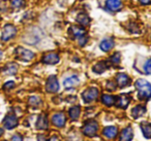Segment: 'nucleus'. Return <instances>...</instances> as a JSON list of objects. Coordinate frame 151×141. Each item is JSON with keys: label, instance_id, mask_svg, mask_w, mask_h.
Instances as JSON below:
<instances>
[{"label": "nucleus", "instance_id": "nucleus-27", "mask_svg": "<svg viewBox=\"0 0 151 141\" xmlns=\"http://www.w3.org/2000/svg\"><path fill=\"white\" fill-rule=\"evenodd\" d=\"M29 104L32 106H37L40 104V99L38 97H36V96H33V97H31L29 99Z\"/></svg>", "mask_w": 151, "mask_h": 141}, {"label": "nucleus", "instance_id": "nucleus-8", "mask_svg": "<svg viewBox=\"0 0 151 141\" xmlns=\"http://www.w3.org/2000/svg\"><path fill=\"white\" fill-rule=\"evenodd\" d=\"M18 125V118L15 114H9L5 116V118L3 120V126L7 129V130H12L15 127H17Z\"/></svg>", "mask_w": 151, "mask_h": 141}, {"label": "nucleus", "instance_id": "nucleus-3", "mask_svg": "<svg viewBox=\"0 0 151 141\" xmlns=\"http://www.w3.org/2000/svg\"><path fill=\"white\" fill-rule=\"evenodd\" d=\"M82 97L85 103H90V102L97 99V97H99V90L96 88H89L86 91H84Z\"/></svg>", "mask_w": 151, "mask_h": 141}, {"label": "nucleus", "instance_id": "nucleus-16", "mask_svg": "<svg viewBox=\"0 0 151 141\" xmlns=\"http://www.w3.org/2000/svg\"><path fill=\"white\" fill-rule=\"evenodd\" d=\"M129 101H130L129 96L123 94V95L119 96V98H118V101H117V104H118V106H119V107L126 108L128 106V104H129Z\"/></svg>", "mask_w": 151, "mask_h": 141}, {"label": "nucleus", "instance_id": "nucleus-2", "mask_svg": "<svg viewBox=\"0 0 151 141\" xmlns=\"http://www.w3.org/2000/svg\"><path fill=\"white\" fill-rule=\"evenodd\" d=\"M15 53H16V56H17V58L19 59V60L25 61V62L31 61L32 59L34 58V54L31 52V51L27 50V48H18Z\"/></svg>", "mask_w": 151, "mask_h": 141}, {"label": "nucleus", "instance_id": "nucleus-23", "mask_svg": "<svg viewBox=\"0 0 151 141\" xmlns=\"http://www.w3.org/2000/svg\"><path fill=\"white\" fill-rule=\"evenodd\" d=\"M17 70H18V66L16 64H14V63H11V64H9L4 68V72L6 73V74H9V75L16 74Z\"/></svg>", "mask_w": 151, "mask_h": 141}, {"label": "nucleus", "instance_id": "nucleus-28", "mask_svg": "<svg viewBox=\"0 0 151 141\" xmlns=\"http://www.w3.org/2000/svg\"><path fill=\"white\" fill-rule=\"evenodd\" d=\"M144 71L146 74H151V59H149L144 65Z\"/></svg>", "mask_w": 151, "mask_h": 141}, {"label": "nucleus", "instance_id": "nucleus-36", "mask_svg": "<svg viewBox=\"0 0 151 141\" xmlns=\"http://www.w3.org/2000/svg\"><path fill=\"white\" fill-rule=\"evenodd\" d=\"M1 57H2V52L0 51V59H1Z\"/></svg>", "mask_w": 151, "mask_h": 141}, {"label": "nucleus", "instance_id": "nucleus-13", "mask_svg": "<svg viewBox=\"0 0 151 141\" xmlns=\"http://www.w3.org/2000/svg\"><path fill=\"white\" fill-rule=\"evenodd\" d=\"M79 83V77L77 75H71V76L67 77L66 79H64L63 81V85L66 89H71V88L76 87Z\"/></svg>", "mask_w": 151, "mask_h": 141}, {"label": "nucleus", "instance_id": "nucleus-1", "mask_svg": "<svg viewBox=\"0 0 151 141\" xmlns=\"http://www.w3.org/2000/svg\"><path fill=\"white\" fill-rule=\"evenodd\" d=\"M136 88L138 90L139 98L142 100H147L151 98V83L145 79H138L136 81Z\"/></svg>", "mask_w": 151, "mask_h": 141}, {"label": "nucleus", "instance_id": "nucleus-5", "mask_svg": "<svg viewBox=\"0 0 151 141\" xmlns=\"http://www.w3.org/2000/svg\"><path fill=\"white\" fill-rule=\"evenodd\" d=\"M17 34V29L15 26L13 25H6L3 29L2 35H1V39L3 41H7V40L12 39L14 36Z\"/></svg>", "mask_w": 151, "mask_h": 141}, {"label": "nucleus", "instance_id": "nucleus-31", "mask_svg": "<svg viewBox=\"0 0 151 141\" xmlns=\"http://www.w3.org/2000/svg\"><path fill=\"white\" fill-rule=\"evenodd\" d=\"M15 87V83L14 81H9L4 85V89L5 90H9V89H13Z\"/></svg>", "mask_w": 151, "mask_h": 141}, {"label": "nucleus", "instance_id": "nucleus-32", "mask_svg": "<svg viewBox=\"0 0 151 141\" xmlns=\"http://www.w3.org/2000/svg\"><path fill=\"white\" fill-rule=\"evenodd\" d=\"M12 141H23V140H22L21 136H19V135H15V136L12 138Z\"/></svg>", "mask_w": 151, "mask_h": 141}, {"label": "nucleus", "instance_id": "nucleus-15", "mask_svg": "<svg viewBox=\"0 0 151 141\" xmlns=\"http://www.w3.org/2000/svg\"><path fill=\"white\" fill-rule=\"evenodd\" d=\"M101 50L103 52H109L113 48L114 46V40L112 38H107V39H104L101 42Z\"/></svg>", "mask_w": 151, "mask_h": 141}, {"label": "nucleus", "instance_id": "nucleus-4", "mask_svg": "<svg viewBox=\"0 0 151 141\" xmlns=\"http://www.w3.org/2000/svg\"><path fill=\"white\" fill-rule=\"evenodd\" d=\"M99 130V124L95 120H88L83 127V133L87 136H93Z\"/></svg>", "mask_w": 151, "mask_h": 141}, {"label": "nucleus", "instance_id": "nucleus-6", "mask_svg": "<svg viewBox=\"0 0 151 141\" xmlns=\"http://www.w3.org/2000/svg\"><path fill=\"white\" fill-rule=\"evenodd\" d=\"M52 122L57 128H62V127H64L65 122H66V118H65L64 113H62V112H57V113L53 114Z\"/></svg>", "mask_w": 151, "mask_h": 141}, {"label": "nucleus", "instance_id": "nucleus-7", "mask_svg": "<svg viewBox=\"0 0 151 141\" xmlns=\"http://www.w3.org/2000/svg\"><path fill=\"white\" fill-rule=\"evenodd\" d=\"M46 89L49 93H56L59 90V83L57 80L56 76H50L47 80Z\"/></svg>", "mask_w": 151, "mask_h": 141}, {"label": "nucleus", "instance_id": "nucleus-9", "mask_svg": "<svg viewBox=\"0 0 151 141\" xmlns=\"http://www.w3.org/2000/svg\"><path fill=\"white\" fill-rule=\"evenodd\" d=\"M116 81H117L118 87L124 88L130 83V78L125 73H119V74L117 75V77H116Z\"/></svg>", "mask_w": 151, "mask_h": 141}, {"label": "nucleus", "instance_id": "nucleus-18", "mask_svg": "<svg viewBox=\"0 0 151 141\" xmlns=\"http://www.w3.org/2000/svg\"><path fill=\"white\" fill-rule=\"evenodd\" d=\"M70 33L75 38H80L81 36L85 35V30L81 27L73 26V27H70Z\"/></svg>", "mask_w": 151, "mask_h": 141}, {"label": "nucleus", "instance_id": "nucleus-33", "mask_svg": "<svg viewBox=\"0 0 151 141\" xmlns=\"http://www.w3.org/2000/svg\"><path fill=\"white\" fill-rule=\"evenodd\" d=\"M140 2L142 3V4L146 5V4H150V3H151V0H140Z\"/></svg>", "mask_w": 151, "mask_h": 141}, {"label": "nucleus", "instance_id": "nucleus-34", "mask_svg": "<svg viewBox=\"0 0 151 141\" xmlns=\"http://www.w3.org/2000/svg\"><path fill=\"white\" fill-rule=\"evenodd\" d=\"M49 141H59V138H58V137H56V136H53V137H51V138L49 139Z\"/></svg>", "mask_w": 151, "mask_h": 141}, {"label": "nucleus", "instance_id": "nucleus-29", "mask_svg": "<svg viewBox=\"0 0 151 141\" xmlns=\"http://www.w3.org/2000/svg\"><path fill=\"white\" fill-rule=\"evenodd\" d=\"M111 62L113 63V64H118V63L120 62V54H118V53H116V54H114L113 56L111 57Z\"/></svg>", "mask_w": 151, "mask_h": 141}, {"label": "nucleus", "instance_id": "nucleus-35", "mask_svg": "<svg viewBox=\"0 0 151 141\" xmlns=\"http://www.w3.org/2000/svg\"><path fill=\"white\" fill-rule=\"evenodd\" d=\"M3 134V129H1L0 128V136H1V135Z\"/></svg>", "mask_w": 151, "mask_h": 141}, {"label": "nucleus", "instance_id": "nucleus-30", "mask_svg": "<svg viewBox=\"0 0 151 141\" xmlns=\"http://www.w3.org/2000/svg\"><path fill=\"white\" fill-rule=\"evenodd\" d=\"M78 40H79V44H80L81 46H83L87 42V37L85 35H83V36H81L80 38H78Z\"/></svg>", "mask_w": 151, "mask_h": 141}, {"label": "nucleus", "instance_id": "nucleus-12", "mask_svg": "<svg viewBox=\"0 0 151 141\" xmlns=\"http://www.w3.org/2000/svg\"><path fill=\"white\" fill-rule=\"evenodd\" d=\"M106 5H107V9L111 11H117L121 9L122 3L120 0H107L106 2Z\"/></svg>", "mask_w": 151, "mask_h": 141}, {"label": "nucleus", "instance_id": "nucleus-10", "mask_svg": "<svg viewBox=\"0 0 151 141\" xmlns=\"http://www.w3.org/2000/svg\"><path fill=\"white\" fill-rule=\"evenodd\" d=\"M42 62L45 64H50V65L57 64L59 62V56L57 54H55V53H49L46 56H44Z\"/></svg>", "mask_w": 151, "mask_h": 141}, {"label": "nucleus", "instance_id": "nucleus-21", "mask_svg": "<svg viewBox=\"0 0 151 141\" xmlns=\"http://www.w3.org/2000/svg\"><path fill=\"white\" fill-rule=\"evenodd\" d=\"M68 114H69V118H70L71 120H76L79 118V115H80V107H78V106H73V107H71L70 109L68 110Z\"/></svg>", "mask_w": 151, "mask_h": 141}, {"label": "nucleus", "instance_id": "nucleus-11", "mask_svg": "<svg viewBox=\"0 0 151 141\" xmlns=\"http://www.w3.org/2000/svg\"><path fill=\"white\" fill-rule=\"evenodd\" d=\"M117 133H118V130L116 127L114 126H109V127H106L103 131V134L106 138L108 139H114L116 136H117Z\"/></svg>", "mask_w": 151, "mask_h": 141}, {"label": "nucleus", "instance_id": "nucleus-20", "mask_svg": "<svg viewBox=\"0 0 151 141\" xmlns=\"http://www.w3.org/2000/svg\"><path fill=\"white\" fill-rule=\"evenodd\" d=\"M101 101L105 105L107 106H112L113 104H115L116 102V98L112 95H103L101 97Z\"/></svg>", "mask_w": 151, "mask_h": 141}, {"label": "nucleus", "instance_id": "nucleus-26", "mask_svg": "<svg viewBox=\"0 0 151 141\" xmlns=\"http://www.w3.org/2000/svg\"><path fill=\"white\" fill-rule=\"evenodd\" d=\"M11 4L14 9H21L25 5V0H12Z\"/></svg>", "mask_w": 151, "mask_h": 141}, {"label": "nucleus", "instance_id": "nucleus-25", "mask_svg": "<svg viewBox=\"0 0 151 141\" xmlns=\"http://www.w3.org/2000/svg\"><path fill=\"white\" fill-rule=\"evenodd\" d=\"M142 132L145 138L150 139L151 138V125H143Z\"/></svg>", "mask_w": 151, "mask_h": 141}, {"label": "nucleus", "instance_id": "nucleus-19", "mask_svg": "<svg viewBox=\"0 0 151 141\" xmlns=\"http://www.w3.org/2000/svg\"><path fill=\"white\" fill-rule=\"evenodd\" d=\"M145 111H146V108L144 107V106L142 105H137L136 107L132 109V116L136 118H140V116H142L143 114L145 113Z\"/></svg>", "mask_w": 151, "mask_h": 141}, {"label": "nucleus", "instance_id": "nucleus-14", "mask_svg": "<svg viewBox=\"0 0 151 141\" xmlns=\"http://www.w3.org/2000/svg\"><path fill=\"white\" fill-rule=\"evenodd\" d=\"M132 129L130 127L125 128L122 130L121 134L119 137V141H130L132 139Z\"/></svg>", "mask_w": 151, "mask_h": 141}, {"label": "nucleus", "instance_id": "nucleus-22", "mask_svg": "<svg viewBox=\"0 0 151 141\" xmlns=\"http://www.w3.org/2000/svg\"><path fill=\"white\" fill-rule=\"evenodd\" d=\"M77 21H78V23L81 24V25L86 26V25H88V24H89L90 19H89V17L86 15V14H80V15L77 17Z\"/></svg>", "mask_w": 151, "mask_h": 141}, {"label": "nucleus", "instance_id": "nucleus-17", "mask_svg": "<svg viewBox=\"0 0 151 141\" xmlns=\"http://www.w3.org/2000/svg\"><path fill=\"white\" fill-rule=\"evenodd\" d=\"M36 128L40 129V130H45L48 128V120H47V116L45 114L38 116L37 122H36Z\"/></svg>", "mask_w": 151, "mask_h": 141}, {"label": "nucleus", "instance_id": "nucleus-24", "mask_svg": "<svg viewBox=\"0 0 151 141\" xmlns=\"http://www.w3.org/2000/svg\"><path fill=\"white\" fill-rule=\"evenodd\" d=\"M107 68H108V65L106 64V62H99L93 67V70L97 73H101V72H104Z\"/></svg>", "mask_w": 151, "mask_h": 141}]
</instances>
